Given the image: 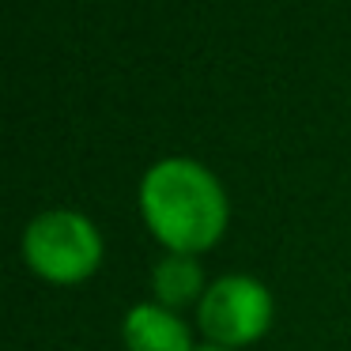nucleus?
<instances>
[{
    "mask_svg": "<svg viewBox=\"0 0 351 351\" xmlns=\"http://www.w3.org/2000/svg\"><path fill=\"white\" fill-rule=\"evenodd\" d=\"M144 223L170 253H200L227 230L223 185L193 159H162L140 182Z\"/></svg>",
    "mask_w": 351,
    "mask_h": 351,
    "instance_id": "1",
    "label": "nucleus"
},
{
    "mask_svg": "<svg viewBox=\"0 0 351 351\" xmlns=\"http://www.w3.org/2000/svg\"><path fill=\"white\" fill-rule=\"evenodd\" d=\"M23 257L42 280L80 283L99 268L102 238L80 212H42L23 234Z\"/></svg>",
    "mask_w": 351,
    "mask_h": 351,
    "instance_id": "2",
    "label": "nucleus"
},
{
    "mask_svg": "<svg viewBox=\"0 0 351 351\" xmlns=\"http://www.w3.org/2000/svg\"><path fill=\"white\" fill-rule=\"evenodd\" d=\"M200 328L215 348L238 351L253 343L272 325V295L253 276H223L200 298Z\"/></svg>",
    "mask_w": 351,
    "mask_h": 351,
    "instance_id": "3",
    "label": "nucleus"
},
{
    "mask_svg": "<svg viewBox=\"0 0 351 351\" xmlns=\"http://www.w3.org/2000/svg\"><path fill=\"white\" fill-rule=\"evenodd\" d=\"M125 348L129 351H197L189 340V328L174 310L155 302H140L129 310L121 325Z\"/></svg>",
    "mask_w": 351,
    "mask_h": 351,
    "instance_id": "4",
    "label": "nucleus"
},
{
    "mask_svg": "<svg viewBox=\"0 0 351 351\" xmlns=\"http://www.w3.org/2000/svg\"><path fill=\"white\" fill-rule=\"evenodd\" d=\"M152 287L159 295V306L174 310V306H185L204 291V272H200L197 257L189 253H170L155 265L152 272Z\"/></svg>",
    "mask_w": 351,
    "mask_h": 351,
    "instance_id": "5",
    "label": "nucleus"
},
{
    "mask_svg": "<svg viewBox=\"0 0 351 351\" xmlns=\"http://www.w3.org/2000/svg\"><path fill=\"white\" fill-rule=\"evenodd\" d=\"M197 351H230V348H215V343H208V348H197Z\"/></svg>",
    "mask_w": 351,
    "mask_h": 351,
    "instance_id": "6",
    "label": "nucleus"
}]
</instances>
